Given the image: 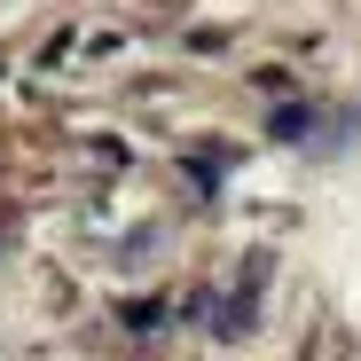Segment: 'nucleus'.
<instances>
[]
</instances>
